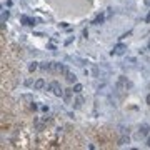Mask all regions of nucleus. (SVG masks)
<instances>
[{"label":"nucleus","instance_id":"obj_1","mask_svg":"<svg viewBox=\"0 0 150 150\" xmlns=\"http://www.w3.org/2000/svg\"><path fill=\"white\" fill-rule=\"evenodd\" d=\"M48 90L52 92L54 95H57V97L64 95V90H62V87H60V83L57 80H54V82H50V83H48Z\"/></svg>","mask_w":150,"mask_h":150},{"label":"nucleus","instance_id":"obj_2","mask_svg":"<svg viewBox=\"0 0 150 150\" xmlns=\"http://www.w3.org/2000/svg\"><path fill=\"white\" fill-rule=\"evenodd\" d=\"M125 50H127V47L123 45V43H118V45H115L112 50V55H123L125 54Z\"/></svg>","mask_w":150,"mask_h":150},{"label":"nucleus","instance_id":"obj_3","mask_svg":"<svg viewBox=\"0 0 150 150\" xmlns=\"http://www.w3.org/2000/svg\"><path fill=\"white\" fill-rule=\"evenodd\" d=\"M149 132H150V127L147 125V123H144V125L139 129V134H137V137H139V139H142V137H147V135H149Z\"/></svg>","mask_w":150,"mask_h":150},{"label":"nucleus","instance_id":"obj_4","mask_svg":"<svg viewBox=\"0 0 150 150\" xmlns=\"http://www.w3.org/2000/svg\"><path fill=\"white\" fill-rule=\"evenodd\" d=\"M65 80L69 82V83H75V82H77V77H75V74H72V72H67V74H65Z\"/></svg>","mask_w":150,"mask_h":150},{"label":"nucleus","instance_id":"obj_5","mask_svg":"<svg viewBox=\"0 0 150 150\" xmlns=\"http://www.w3.org/2000/svg\"><path fill=\"white\" fill-rule=\"evenodd\" d=\"M33 87H35V90H42L43 87H45V80H43V79H38V80H35Z\"/></svg>","mask_w":150,"mask_h":150},{"label":"nucleus","instance_id":"obj_6","mask_svg":"<svg viewBox=\"0 0 150 150\" xmlns=\"http://www.w3.org/2000/svg\"><path fill=\"white\" fill-rule=\"evenodd\" d=\"M22 22L25 25H35V18H30V17H25V15H22Z\"/></svg>","mask_w":150,"mask_h":150},{"label":"nucleus","instance_id":"obj_7","mask_svg":"<svg viewBox=\"0 0 150 150\" xmlns=\"http://www.w3.org/2000/svg\"><path fill=\"white\" fill-rule=\"evenodd\" d=\"M103 20H105V15H103V13H100V15H97V17H95V20L92 22V23H93V25H100Z\"/></svg>","mask_w":150,"mask_h":150},{"label":"nucleus","instance_id":"obj_8","mask_svg":"<svg viewBox=\"0 0 150 150\" xmlns=\"http://www.w3.org/2000/svg\"><path fill=\"white\" fill-rule=\"evenodd\" d=\"M8 15H10V12H8V10H4V12H2V23H5V20L8 18Z\"/></svg>","mask_w":150,"mask_h":150},{"label":"nucleus","instance_id":"obj_9","mask_svg":"<svg viewBox=\"0 0 150 150\" xmlns=\"http://www.w3.org/2000/svg\"><path fill=\"white\" fill-rule=\"evenodd\" d=\"M82 90H83V87H82L80 83H75V85H74V92H75V93H80Z\"/></svg>","mask_w":150,"mask_h":150},{"label":"nucleus","instance_id":"obj_10","mask_svg":"<svg viewBox=\"0 0 150 150\" xmlns=\"http://www.w3.org/2000/svg\"><path fill=\"white\" fill-rule=\"evenodd\" d=\"M37 62H32V64H30V67H28V70H30V72H35V70H37Z\"/></svg>","mask_w":150,"mask_h":150},{"label":"nucleus","instance_id":"obj_11","mask_svg":"<svg viewBox=\"0 0 150 150\" xmlns=\"http://www.w3.org/2000/svg\"><path fill=\"white\" fill-rule=\"evenodd\" d=\"M82 102H83V100H82L80 97H79V98H77V100H75V107L79 108V107H80V105H82Z\"/></svg>","mask_w":150,"mask_h":150},{"label":"nucleus","instance_id":"obj_12","mask_svg":"<svg viewBox=\"0 0 150 150\" xmlns=\"http://www.w3.org/2000/svg\"><path fill=\"white\" fill-rule=\"evenodd\" d=\"M30 108H32L33 112H35V110H37V108H38V107H37V105H35V103H32V105H30Z\"/></svg>","mask_w":150,"mask_h":150},{"label":"nucleus","instance_id":"obj_13","mask_svg":"<svg viewBox=\"0 0 150 150\" xmlns=\"http://www.w3.org/2000/svg\"><path fill=\"white\" fill-rule=\"evenodd\" d=\"M147 103H149V105H150V93H149V95H147Z\"/></svg>","mask_w":150,"mask_h":150},{"label":"nucleus","instance_id":"obj_14","mask_svg":"<svg viewBox=\"0 0 150 150\" xmlns=\"http://www.w3.org/2000/svg\"><path fill=\"white\" fill-rule=\"evenodd\" d=\"M147 147H150V139H149V140H147Z\"/></svg>","mask_w":150,"mask_h":150}]
</instances>
